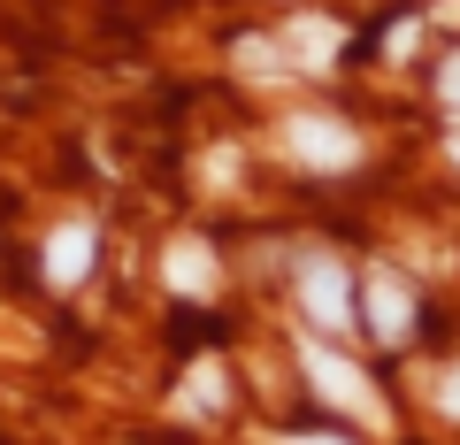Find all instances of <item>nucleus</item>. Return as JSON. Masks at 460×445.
Wrapping results in <instances>:
<instances>
[{
  "label": "nucleus",
  "instance_id": "f257e3e1",
  "mask_svg": "<svg viewBox=\"0 0 460 445\" xmlns=\"http://www.w3.org/2000/svg\"><path fill=\"white\" fill-rule=\"evenodd\" d=\"M299 369H307V384L323 392V407L353 414V423H384V399H376V384H368L361 369L345 361V353H330V346H307V353H299Z\"/></svg>",
  "mask_w": 460,
  "mask_h": 445
},
{
  "label": "nucleus",
  "instance_id": "f03ea898",
  "mask_svg": "<svg viewBox=\"0 0 460 445\" xmlns=\"http://www.w3.org/2000/svg\"><path fill=\"white\" fill-rule=\"evenodd\" d=\"M299 307H307L330 338L353 330V292H345V269L330 262V254H307V262H299Z\"/></svg>",
  "mask_w": 460,
  "mask_h": 445
},
{
  "label": "nucleus",
  "instance_id": "7ed1b4c3",
  "mask_svg": "<svg viewBox=\"0 0 460 445\" xmlns=\"http://www.w3.org/2000/svg\"><path fill=\"white\" fill-rule=\"evenodd\" d=\"M284 147H292L307 169H353L361 162V138L345 131L338 116H292L284 123Z\"/></svg>",
  "mask_w": 460,
  "mask_h": 445
},
{
  "label": "nucleus",
  "instance_id": "20e7f679",
  "mask_svg": "<svg viewBox=\"0 0 460 445\" xmlns=\"http://www.w3.org/2000/svg\"><path fill=\"white\" fill-rule=\"evenodd\" d=\"M361 307H368V330H376L384 346H399V338L414 330V292H407V277H392V269H376V277H368Z\"/></svg>",
  "mask_w": 460,
  "mask_h": 445
},
{
  "label": "nucleus",
  "instance_id": "39448f33",
  "mask_svg": "<svg viewBox=\"0 0 460 445\" xmlns=\"http://www.w3.org/2000/svg\"><path fill=\"white\" fill-rule=\"evenodd\" d=\"M84 269H93V223H62V231L47 238V277L54 284H84Z\"/></svg>",
  "mask_w": 460,
  "mask_h": 445
},
{
  "label": "nucleus",
  "instance_id": "423d86ee",
  "mask_svg": "<svg viewBox=\"0 0 460 445\" xmlns=\"http://www.w3.org/2000/svg\"><path fill=\"white\" fill-rule=\"evenodd\" d=\"M169 284H177V292H208L215 284V254L192 246V238H177V246H169Z\"/></svg>",
  "mask_w": 460,
  "mask_h": 445
},
{
  "label": "nucleus",
  "instance_id": "0eeeda50",
  "mask_svg": "<svg viewBox=\"0 0 460 445\" xmlns=\"http://www.w3.org/2000/svg\"><path fill=\"white\" fill-rule=\"evenodd\" d=\"M292 47H299V62H330V54H338V23H330V16L292 23Z\"/></svg>",
  "mask_w": 460,
  "mask_h": 445
},
{
  "label": "nucleus",
  "instance_id": "6e6552de",
  "mask_svg": "<svg viewBox=\"0 0 460 445\" xmlns=\"http://www.w3.org/2000/svg\"><path fill=\"white\" fill-rule=\"evenodd\" d=\"M184 392H192V407H215V392H223V369H199Z\"/></svg>",
  "mask_w": 460,
  "mask_h": 445
},
{
  "label": "nucleus",
  "instance_id": "1a4fd4ad",
  "mask_svg": "<svg viewBox=\"0 0 460 445\" xmlns=\"http://www.w3.org/2000/svg\"><path fill=\"white\" fill-rule=\"evenodd\" d=\"M438 93H445V100H453V108H460V54H453V62H445V69H438Z\"/></svg>",
  "mask_w": 460,
  "mask_h": 445
},
{
  "label": "nucleus",
  "instance_id": "9d476101",
  "mask_svg": "<svg viewBox=\"0 0 460 445\" xmlns=\"http://www.w3.org/2000/svg\"><path fill=\"white\" fill-rule=\"evenodd\" d=\"M445 407L460 414V369H453V377H445Z\"/></svg>",
  "mask_w": 460,
  "mask_h": 445
},
{
  "label": "nucleus",
  "instance_id": "9b49d317",
  "mask_svg": "<svg viewBox=\"0 0 460 445\" xmlns=\"http://www.w3.org/2000/svg\"><path fill=\"white\" fill-rule=\"evenodd\" d=\"M277 445H345V438H277Z\"/></svg>",
  "mask_w": 460,
  "mask_h": 445
},
{
  "label": "nucleus",
  "instance_id": "f8f14e48",
  "mask_svg": "<svg viewBox=\"0 0 460 445\" xmlns=\"http://www.w3.org/2000/svg\"><path fill=\"white\" fill-rule=\"evenodd\" d=\"M453 162H460V131H453Z\"/></svg>",
  "mask_w": 460,
  "mask_h": 445
}]
</instances>
